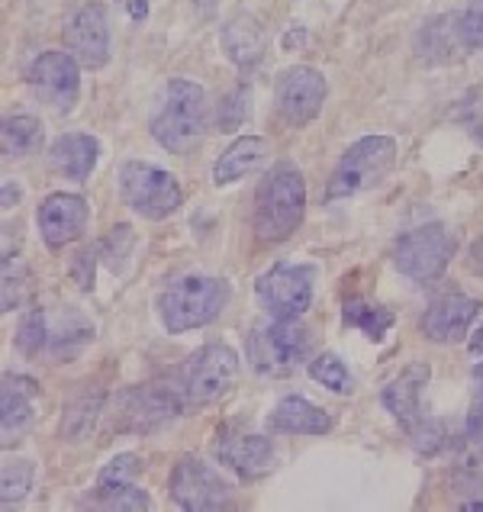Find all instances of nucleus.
<instances>
[{
  "instance_id": "13",
  "label": "nucleus",
  "mask_w": 483,
  "mask_h": 512,
  "mask_svg": "<svg viewBox=\"0 0 483 512\" xmlns=\"http://www.w3.org/2000/svg\"><path fill=\"white\" fill-rule=\"evenodd\" d=\"M326 78L322 71L310 68V65H297L287 68L281 78H277V91H274V104H277V116L287 126H306L313 123L322 104H326Z\"/></svg>"
},
{
  "instance_id": "10",
  "label": "nucleus",
  "mask_w": 483,
  "mask_h": 512,
  "mask_svg": "<svg viewBox=\"0 0 483 512\" xmlns=\"http://www.w3.org/2000/svg\"><path fill=\"white\" fill-rule=\"evenodd\" d=\"M26 84L55 113H71L81 100V65L71 52H42L29 62Z\"/></svg>"
},
{
  "instance_id": "14",
  "label": "nucleus",
  "mask_w": 483,
  "mask_h": 512,
  "mask_svg": "<svg viewBox=\"0 0 483 512\" xmlns=\"http://www.w3.org/2000/svg\"><path fill=\"white\" fill-rule=\"evenodd\" d=\"M65 46L81 68H104L110 62V23L100 4H84L65 26Z\"/></svg>"
},
{
  "instance_id": "22",
  "label": "nucleus",
  "mask_w": 483,
  "mask_h": 512,
  "mask_svg": "<svg viewBox=\"0 0 483 512\" xmlns=\"http://www.w3.org/2000/svg\"><path fill=\"white\" fill-rule=\"evenodd\" d=\"M100 158V142L87 133H65L52 142L49 149V165L68 181H87L91 171L97 168Z\"/></svg>"
},
{
  "instance_id": "23",
  "label": "nucleus",
  "mask_w": 483,
  "mask_h": 512,
  "mask_svg": "<svg viewBox=\"0 0 483 512\" xmlns=\"http://www.w3.org/2000/svg\"><path fill=\"white\" fill-rule=\"evenodd\" d=\"M268 429L274 435H326L332 429V416L306 397H284L271 409Z\"/></svg>"
},
{
  "instance_id": "18",
  "label": "nucleus",
  "mask_w": 483,
  "mask_h": 512,
  "mask_svg": "<svg viewBox=\"0 0 483 512\" xmlns=\"http://www.w3.org/2000/svg\"><path fill=\"white\" fill-rule=\"evenodd\" d=\"M477 319V300L464 297V294H445L429 303V310L422 313L419 326L426 332V339L442 342V345H455L461 342L467 332H471V323Z\"/></svg>"
},
{
  "instance_id": "3",
  "label": "nucleus",
  "mask_w": 483,
  "mask_h": 512,
  "mask_svg": "<svg viewBox=\"0 0 483 512\" xmlns=\"http://www.w3.org/2000/svg\"><path fill=\"white\" fill-rule=\"evenodd\" d=\"M306 181L294 165H277L255 194V236L265 245L287 242L303 223Z\"/></svg>"
},
{
  "instance_id": "28",
  "label": "nucleus",
  "mask_w": 483,
  "mask_h": 512,
  "mask_svg": "<svg viewBox=\"0 0 483 512\" xmlns=\"http://www.w3.org/2000/svg\"><path fill=\"white\" fill-rule=\"evenodd\" d=\"M100 406H104V397H81L65 409V419H62V438L68 442H81V438L94 429V422L100 416Z\"/></svg>"
},
{
  "instance_id": "30",
  "label": "nucleus",
  "mask_w": 483,
  "mask_h": 512,
  "mask_svg": "<svg viewBox=\"0 0 483 512\" xmlns=\"http://www.w3.org/2000/svg\"><path fill=\"white\" fill-rule=\"evenodd\" d=\"M33 480H36V464L26 461V458H13L4 464V474H0V496H4V506L10 503H20L23 496L33 490Z\"/></svg>"
},
{
  "instance_id": "26",
  "label": "nucleus",
  "mask_w": 483,
  "mask_h": 512,
  "mask_svg": "<svg viewBox=\"0 0 483 512\" xmlns=\"http://www.w3.org/2000/svg\"><path fill=\"white\" fill-rule=\"evenodd\" d=\"M42 123L36 116H7L4 120V133H0V142H4V155L7 158H26L36 155L42 145Z\"/></svg>"
},
{
  "instance_id": "21",
  "label": "nucleus",
  "mask_w": 483,
  "mask_h": 512,
  "mask_svg": "<svg viewBox=\"0 0 483 512\" xmlns=\"http://www.w3.org/2000/svg\"><path fill=\"white\" fill-rule=\"evenodd\" d=\"M36 380L23 374H4V387H0V426H4V442L23 435L36 419Z\"/></svg>"
},
{
  "instance_id": "12",
  "label": "nucleus",
  "mask_w": 483,
  "mask_h": 512,
  "mask_svg": "<svg viewBox=\"0 0 483 512\" xmlns=\"http://www.w3.org/2000/svg\"><path fill=\"white\" fill-rule=\"evenodd\" d=\"M171 500L187 512H216L232 506V487L207 461L184 455L171 471Z\"/></svg>"
},
{
  "instance_id": "7",
  "label": "nucleus",
  "mask_w": 483,
  "mask_h": 512,
  "mask_svg": "<svg viewBox=\"0 0 483 512\" xmlns=\"http://www.w3.org/2000/svg\"><path fill=\"white\" fill-rule=\"evenodd\" d=\"M120 194L129 210L152 223L174 216L184 203L178 178L149 162H126L120 168Z\"/></svg>"
},
{
  "instance_id": "8",
  "label": "nucleus",
  "mask_w": 483,
  "mask_h": 512,
  "mask_svg": "<svg viewBox=\"0 0 483 512\" xmlns=\"http://www.w3.org/2000/svg\"><path fill=\"white\" fill-rule=\"evenodd\" d=\"M239 380V355L226 342H207L184 361L181 390L184 400L194 406H207L223 400Z\"/></svg>"
},
{
  "instance_id": "17",
  "label": "nucleus",
  "mask_w": 483,
  "mask_h": 512,
  "mask_svg": "<svg viewBox=\"0 0 483 512\" xmlns=\"http://www.w3.org/2000/svg\"><path fill=\"white\" fill-rule=\"evenodd\" d=\"M87 219H91L87 200L78 194H65V190L49 194L36 210L39 232H42V239H46L49 248H65L71 242H78L87 229Z\"/></svg>"
},
{
  "instance_id": "11",
  "label": "nucleus",
  "mask_w": 483,
  "mask_h": 512,
  "mask_svg": "<svg viewBox=\"0 0 483 512\" xmlns=\"http://www.w3.org/2000/svg\"><path fill=\"white\" fill-rule=\"evenodd\" d=\"M313 277L310 265H274L255 284L258 303L271 319H300L313 303Z\"/></svg>"
},
{
  "instance_id": "36",
  "label": "nucleus",
  "mask_w": 483,
  "mask_h": 512,
  "mask_svg": "<svg viewBox=\"0 0 483 512\" xmlns=\"http://www.w3.org/2000/svg\"><path fill=\"white\" fill-rule=\"evenodd\" d=\"M75 277H78V284L84 290L94 287V252H91V248L78 255V261H75Z\"/></svg>"
},
{
  "instance_id": "37",
  "label": "nucleus",
  "mask_w": 483,
  "mask_h": 512,
  "mask_svg": "<svg viewBox=\"0 0 483 512\" xmlns=\"http://www.w3.org/2000/svg\"><path fill=\"white\" fill-rule=\"evenodd\" d=\"M467 351H471L474 358H483V323H480L477 332L471 335V342H467Z\"/></svg>"
},
{
  "instance_id": "25",
  "label": "nucleus",
  "mask_w": 483,
  "mask_h": 512,
  "mask_svg": "<svg viewBox=\"0 0 483 512\" xmlns=\"http://www.w3.org/2000/svg\"><path fill=\"white\" fill-rule=\"evenodd\" d=\"M342 319H345V326L361 329L371 342H380L393 329V323H397L390 310H384L380 303H371L364 297H348L342 306Z\"/></svg>"
},
{
  "instance_id": "29",
  "label": "nucleus",
  "mask_w": 483,
  "mask_h": 512,
  "mask_svg": "<svg viewBox=\"0 0 483 512\" xmlns=\"http://www.w3.org/2000/svg\"><path fill=\"white\" fill-rule=\"evenodd\" d=\"M310 377L316 380V384L329 387L332 393H351V390H355V380H351L345 361L335 355V351H322V355H316L310 361Z\"/></svg>"
},
{
  "instance_id": "5",
  "label": "nucleus",
  "mask_w": 483,
  "mask_h": 512,
  "mask_svg": "<svg viewBox=\"0 0 483 512\" xmlns=\"http://www.w3.org/2000/svg\"><path fill=\"white\" fill-rule=\"evenodd\" d=\"M397 165V142L390 136H364L348 145L326 184V200H348L377 187Z\"/></svg>"
},
{
  "instance_id": "4",
  "label": "nucleus",
  "mask_w": 483,
  "mask_h": 512,
  "mask_svg": "<svg viewBox=\"0 0 483 512\" xmlns=\"http://www.w3.org/2000/svg\"><path fill=\"white\" fill-rule=\"evenodd\" d=\"M232 300V287L223 277L207 274H187L168 284L165 294L158 297V316L168 332H187L213 323L223 316Z\"/></svg>"
},
{
  "instance_id": "2",
  "label": "nucleus",
  "mask_w": 483,
  "mask_h": 512,
  "mask_svg": "<svg viewBox=\"0 0 483 512\" xmlns=\"http://www.w3.org/2000/svg\"><path fill=\"white\" fill-rule=\"evenodd\" d=\"M94 342V323L75 306L49 313L36 306L23 316L17 329V348L26 358H46L52 364H62L78 358L81 351Z\"/></svg>"
},
{
  "instance_id": "31",
  "label": "nucleus",
  "mask_w": 483,
  "mask_h": 512,
  "mask_svg": "<svg viewBox=\"0 0 483 512\" xmlns=\"http://www.w3.org/2000/svg\"><path fill=\"white\" fill-rule=\"evenodd\" d=\"M451 29H455L458 49L483 52V0H474L458 17H451Z\"/></svg>"
},
{
  "instance_id": "35",
  "label": "nucleus",
  "mask_w": 483,
  "mask_h": 512,
  "mask_svg": "<svg viewBox=\"0 0 483 512\" xmlns=\"http://www.w3.org/2000/svg\"><path fill=\"white\" fill-rule=\"evenodd\" d=\"M467 435L474 442H483V361L474 368V403L467 413Z\"/></svg>"
},
{
  "instance_id": "20",
  "label": "nucleus",
  "mask_w": 483,
  "mask_h": 512,
  "mask_svg": "<svg viewBox=\"0 0 483 512\" xmlns=\"http://www.w3.org/2000/svg\"><path fill=\"white\" fill-rule=\"evenodd\" d=\"M429 377H432L429 364L416 361V364H409L397 380H390L384 390V406L390 409V416L397 419L406 432H413L419 422L426 419L422 416V390H426Z\"/></svg>"
},
{
  "instance_id": "15",
  "label": "nucleus",
  "mask_w": 483,
  "mask_h": 512,
  "mask_svg": "<svg viewBox=\"0 0 483 512\" xmlns=\"http://www.w3.org/2000/svg\"><path fill=\"white\" fill-rule=\"evenodd\" d=\"M213 458L219 464H226L229 471H236L239 477L255 480L274 467V445H271V438L255 435V432L219 429L213 438Z\"/></svg>"
},
{
  "instance_id": "24",
  "label": "nucleus",
  "mask_w": 483,
  "mask_h": 512,
  "mask_svg": "<svg viewBox=\"0 0 483 512\" xmlns=\"http://www.w3.org/2000/svg\"><path fill=\"white\" fill-rule=\"evenodd\" d=\"M271 158V145L268 139L261 136H242L229 145V149L216 158L213 165V184L216 187H226V184H236L248 174H255L261 165H265Z\"/></svg>"
},
{
  "instance_id": "6",
  "label": "nucleus",
  "mask_w": 483,
  "mask_h": 512,
  "mask_svg": "<svg viewBox=\"0 0 483 512\" xmlns=\"http://www.w3.org/2000/svg\"><path fill=\"white\" fill-rule=\"evenodd\" d=\"M310 329L297 319H271L248 335V361L265 377H284L310 358Z\"/></svg>"
},
{
  "instance_id": "32",
  "label": "nucleus",
  "mask_w": 483,
  "mask_h": 512,
  "mask_svg": "<svg viewBox=\"0 0 483 512\" xmlns=\"http://www.w3.org/2000/svg\"><path fill=\"white\" fill-rule=\"evenodd\" d=\"M23 290H26V271L17 255H7L4 258V310L7 313H13L23 303Z\"/></svg>"
},
{
  "instance_id": "19",
  "label": "nucleus",
  "mask_w": 483,
  "mask_h": 512,
  "mask_svg": "<svg viewBox=\"0 0 483 512\" xmlns=\"http://www.w3.org/2000/svg\"><path fill=\"white\" fill-rule=\"evenodd\" d=\"M123 400H126V416L133 419L129 422V429H136V432L155 429V426H161V422L174 419L181 413V406L187 403L181 384L178 387L145 384V387H136L133 393H126Z\"/></svg>"
},
{
  "instance_id": "27",
  "label": "nucleus",
  "mask_w": 483,
  "mask_h": 512,
  "mask_svg": "<svg viewBox=\"0 0 483 512\" xmlns=\"http://www.w3.org/2000/svg\"><path fill=\"white\" fill-rule=\"evenodd\" d=\"M223 42L229 49V58L239 65H255L261 58V52H265V33H261V29L248 17L232 20L223 33Z\"/></svg>"
},
{
  "instance_id": "9",
  "label": "nucleus",
  "mask_w": 483,
  "mask_h": 512,
  "mask_svg": "<svg viewBox=\"0 0 483 512\" xmlns=\"http://www.w3.org/2000/svg\"><path fill=\"white\" fill-rule=\"evenodd\" d=\"M451 255H455V236L442 223H429L400 236L397 248H393V265L409 281L429 284L445 274Z\"/></svg>"
},
{
  "instance_id": "34",
  "label": "nucleus",
  "mask_w": 483,
  "mask_h": 512,
  "mask_svg": "<svg viewBox=\"0 0 483 512\" xmlns=\"http://www.w3.org/2000/svg\"><path fill=\"white\" fill-rule=\"evenodd\" d=\"M461 116H464L467 133H471V136L477 139V145L483 149V84H480V87H474L471 97L464 100Z\"/></svg>"
},
{
  "instance_id": "16",
  "label": "nucleus",
  "mask_w": 483,
  "mask_h": 512,
  "mask_svg": "<svg viewBox=\"0 0 483 512\" xmlns=\"http://www.w3.org/2000/svg\"><path fill=\"white\" fill-rule=\"evenodd\" d=\"M142 461L136 455H116L107 461V467L97 477L94 487V500L91 506L97 509H126V512H139L149 509V493L136 487Z\"/></svg>"
},
{
  "instance_id": "33",
  "label": "nucleus",
  "mask_w": 483,
  "mask_h": 512,
  "mask_svg": "<svg viewBox=\"0 0 483 512\" xmlns=\"http://www.w3.org/2000/svg\"><path fill=\"white\" fill-rule=\"evenodd\" d=\"M245 116H248V91L239 87V91H232L226 97V104H219V133H232V129H239Z\"/></svg>"
},
{
  "instance_id": "1",
  "label": "nucleus",
  "mask_w": 483,
  "mask_h": 512,
  "mask_svg": "<svg viewBox=\"0 0 483 512\" xmlns=\"http://www.w3.org/2000/svg\"><path fill=\"white\" fill-rule=\"evenodd\" d=\"M207 126H210V104L200 84L187 78H174L161 87L149 120L152 139L161 149H168L174 155H187L203 142Z\"/></svg>"
},
{
  "instance_id": "38",
  "label": "nucleus",
  "mask_w": 483,
  "mask_h": 512,
  "mask_svg": "<svg viewBox=\"0 0 483 512\" xmlns=\"http://www.w3.org/2000/svg\"><path fill=\"white\" fill-rule=\"evenodd\" d=\"M471 268H474L477 274H483V239H477V242L471 245Z\"/></svg>"
}]
</instances>
